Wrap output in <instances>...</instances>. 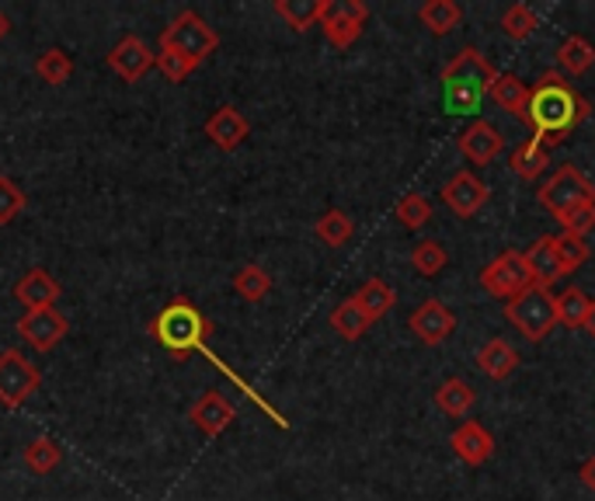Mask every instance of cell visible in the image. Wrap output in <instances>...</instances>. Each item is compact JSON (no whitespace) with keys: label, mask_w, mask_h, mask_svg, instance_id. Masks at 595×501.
Masks as SVG:
<instances>
[{"label":"cell","mask_w":595,"mask_h":501,"mask_svg":"<svg viewBox=\"0 0 595 501\" xmlns=\"http://www.w3.org/2000/svg\"><path fill=\"white\" fill-rule=\"evenodd\" d=\"M592 116L588 98L571 87V80L558 70H543L540 80L529 87V101L522 122L533 129V140L547 150H558L578 126H585Z\"/></svg>","instance_id":"obj_1"},{"label":"cell","mask_w":595,"mask_h":501,"mask_svg":"<svg viewBox=\"0 0 595 501\" xmlns=\"http://www.w3.org/2000/svg\"><path fill=\"white\" fill-rule=\"evenodd\" d=\"M498 70L477 46H463L450 63L439 84H443V105L450 116H477L484 98L491 95Z\"/></svg>","instance_id":"obj_2"},{"label":"cell","mask_w":595,"mask_h":501,"mask_svg":"<svg viewBox=\"0 0 595 501\" xmlns=\"http://www.w3.org/2000/svg\"><path fill=\"white\" fill-rule=\"evenodd\" d=\"M147 335L158 341L174 362H185L198 348L209 345L213 320L188 296H171L167 307L147 324Z\"/></svg>","instance_id":"obj_3"},{"label":"cell","mask_w":595,"mask_h":501,"mask_svg":"<svg viewBox=\"0 0 595 501\" xmlns=\"http://www.w3.org/2000/svg\"><path fill=\"white\" fill-rule=\"evenodd\" d=\"M501 314H505V320H509L526 341H533V345H540L550 331L558 328V303H554V293L543 290V286L522 290L516 299L505 303Z\"/></svg>","instance_id":"obj_4"},{"label":"cell","mask_w":595,"mask_h":501,"mask_svg":"<svg viewBox=\"0 0 595 501\" xmlns=\"http://www.w3.org/2000/svg\"><path fill=\"white\" fill-rule=\"evenodd\" d=\"M158 46H171L178 50L182 56H188L192 63H203L206 56L216 53L219 35L209 29V21L203 14H195L192 8L178 11L171 18V25L158 35Z\"/></svg>","instance_id":"obj_5"},{"label":"cell","mask_w":595,"mask_h":501,"mask_svg":"<svg viewBox=\"0 0 595 501\" xmlns=\"http://www.w3.org/2000/svg\"><path fill=\"white\" fill-rule=\"evenodd\" d=\"M537 203L558 220V216H564L567 209L585 206V203H595V185L585 178L582 167L564 164V167H558V171L550 174V178L540 185Z\"/></svg>","instance_id":"obj_6"},{"label":"cell","mask_w":595,"mask_h":501,"mask_svg":"<svg viewBox=\"0 0 595 501\" xmlns=\"http://www.w3.org/2000/svg\"><path fill=\"white\" fill-rule=\"evenodd\" d=\"M42 386L39 366L21 348H0V407L18 411Z\"/></svg>","instance_id":"obj_7"},{"label":"cell","mask_w":595,"mask_h":501,"mask_svg":"<svg viewBox=\"0 0 595 501\" xmlns=\"http://www.w3.org/2000/svg\"><path fill=\"white\" fill-rule=\"evenodd\" d=\"M477 279H480L484 293L495 296V299H505V303L516 299L522 290L537 286V279H533V272H529L522 251H501L495 261H488V265L480 269Z\"/></svg>","instance_id":"obj_8"},{"label":"cell","mask_w":595,"mask_h":501,"mask_svg":"<svg viewBox=\"0 0 595 501\" xmlns=\"http://www.w3.org/2000/svg\"><path fill=\"white\" fill-rule=\"evenodd\" d=\"M369 8L363 0H327L321 14V32L335 50H351L366 29Z\"/></svg>","instance_id":"obj_9"},{"label":"cell","mask_w":595,"mask_h":501,"mask_svg":"<svg viewBox=\"0 0 595 501\" xmlns=\"http://www.w3.org/2000/svg\"><path fill=\"white\" fill-rule=\"evenodd\" d=\"M14 331L25 338L35 352H53V348L71 335V320H66L56 307L50 311H25L18 317Z\"/></svg>","instance_id":"obj_10"},{"label":"cell","mask_w":595,"mask_h":501,"mask_svg":"<svg viewBox=\"0 0 595 501\" xmlns=\"http://www.w3.org/2000/svg\"><path fill=\"white\" fill-rule=\"evenodd\" d=\"M488 185H484L474 171H456L453 178L439 188V199L446 203V209L453 216H459V220H470V216H477L484 206H488Z\"/></svg>","instance_id":"obj_11"},{"label":"cell","mask_w":595,"mask_h":501,"mask_svg":"<svg viewBox=\"0 0 595 501\" xmlns=\"http://www.w3.org/2000/svg\"><path fill=\"white\" fill-rule=\"evenodd\" d=\"M408 331L422 345L439 348V345H446L450 335L456 331V317H453V311L446 307L443 299L432 296V299L422 303V307H414V314L408 317Z\"/></svg>","instance_id":"obj_12"},{"label":"cell","mask_w":595,"mask_h":501,"mask_svg":"<svg viewBox=\"0 0 595 501\" xmlns=\"http://www.w3.org/2000/svg\"><path fill=\"white\" fill-rule=\"evenodd\" d=\"M153 59H158V53H153L140 35H122L112 46V53L105 56L108 70L122 77L126 84H140V77L153 70Z\"/></svg>","instance_id":"obj_13"},{"label":"cell","mask_w":595,"mask_h":501,"mask_svg":"<svg viewBox=\"0 0 595 501\" xmlns=\"http://www.w3.org/2000/svg\"><path fill=\"white\" fill-rule=\"evenodd\" d=\"M459 154L467 157L477 167H488L491 161H498L505 154V137L498 133V126H491L488 119H474L456 140Z\"/></svg>","instance_id":"obj_14"},{"label":"cell","mask_w":595,"mask_h":501,"mask_svg":"<svg viewBox=\"0 0 595 501\" xmlns=\"http://www.w3.org/2000/svg\"><path fill=\"white\" fill-rule=\"evenodd\" d=\"M203 133H206V140H209L216 150H224V154H234V150L248 140L251 122L245 119V112H240V108H234V105H219L216 112L206 119Z\"/></svg>","instance_id":"obj_15"},{"label":"cell","mask_w":595,"mask_h":501,"mask_svg":"<svg viewBox=\"0 0 595 501\" xmlns=\"http://www.w3.org/2000/svg\"><path fill=\"white\" fill-rule=\"evenodd\" d=\"M188 422L203 435H209V439H216V435H224L237 422V407L230 404V397L219 394V390H206V394L188 407Z\"/></svg>","instance_id":"obj_16"},{"label":"cell","mask_w":595,"mask_h":501,"mask_svg":"<svg viewBox=\"0 0 595 501\" xmlns=\"http://www.w3.org/2000/svg\"><path fill=\"white\" fill-rule=\"evenodd\" d=\"M11 293L25 311H50V307H56V299L63 296V286H60V279L50 269H29L25 275L14 282Z\"/></svg>","instance_id":"obj_17"},{"label":"cell","mask_w":595,"mask_h":501,"mask_svg":"<svg viewBox=\"0 0 595 501\" xmlns=\"http://www.w3.org/2000/svg\"><path fill=\"white\" fill-rule=\"evenodd\" d=\"M450 446L467 467H484L495 456V435L480 422L467 418V422H459V428L450 435Z\"/></svg>","instance_id":"obj_18"},{"label":"cell","mask_w":595,"mask_h":501,"mask_svg":"<svg viewBox=\"0 0 595 501\" xmlns=\"http://www.w3.org/2000/svg\"><path fill=\"white\" fill-rule=\"evenodd\" d=\"M522 254H526L529 272H533V279H537V286L550 290L558 279H564V272H561V258H558V241H554V237H550V233L537 237V241L529 244V251H522Z\"/></svg>","instance_id":"obj_19"},{"label":"cell","mask_w":595,"mask_h":501,"mask_svg":"<svg viewBox=\"0 0 595 501\" xmlns=\"http://www.w3.org/2000/svg\"><path fill=\"white\" fill-rule=\"evenodd\" d=\"M516 366H519V352L516 348L505 341V338H491V341H484L480 345V352H477V369L488 380L501 383V380H509L516 373Z\"/></svg>","instance_id":"obj_20"},{"label":"cell","mask_w":595,"mask_h":501,"mask_svg":"<svg viewBox=\"0 0 595 501\" xmlns=\"http://www.w3.org/2000/svg\"><path fill=\"white\" fill-rule=\"evenodd\" d=\"M558 74L571 77H582L595 67V46L585 35H564V42L558 46Z\"/></svg>","instance_id":"obj_21"},{"label":"cell","mask_w":595,"mask_h":501,"mask_svg":"<svg viewBox=\"0 0 595 501\" xmlns=\"http://www.w3.org/2000/svg\"><path fill=\"white\" fill-rule=\"evenodd\" d=\"M474 404H477V390L459 377L443 380L435 390V407L450 418H467Z\"/></svg>","instance_id":"obj_22"},{"label":"cell","mask_w":595,"mask_h":501,"mask_svg":"<svg viewBox=\"0 0 595 501\" xmlns=\"http://www.w3.org/2000/svg\"><path fill=\"white\" fill-rule=\"evenodd\" d=\"M351 299L359 303V307H363V314H366L372 324H377L380 317H387V314L397 307V293L387 286L383 279H366L363 286H359L356 293H351Z\"/></svg>","instance_id":"obj_23"},{"label":"cell","mask_w":595,"mask_h":501,"mask_svg":"<svg viewBox=\"0 0 595 501\" xmlns=\"http://www.w3.org/2000/svg\"><path fill=\"white\" fill-rule=\"evenodd\" d=\"M418 21H422V29H429L432 35H450L453 29H459L463 21V8L456 0H425L422 8H418Z\"/></svg>","instance_id":"obj_24"},{"label":"cell","mask_w":595,"mask_h":501,"mask_svg":"<svg viewBox=\"0 0 595 501\" xmlns=\"http://www.w3.org/2000/svg\"><path fill=\"white\" fill-rule=\"evenodd\" d=\"M547 167H550V150L540 146L537 140L519 143L509 154V171L516 174V178H522V182H537Z\"/></svg>","instance_id":"obj_25"},{"label":"cell","mask_w":595,"mask_h":501,"mask_svg":"<svg viewBox=\"0 0 595 501\" xmlns=\"http://www.w3.org/2000/svg\"><path fill=\"white\" fill-rule=\"evenodd\" d=\"M327 0H275L272 11L290 25L293 32H311L314 25H321Z\"/></svg>","instance_id":"obj_26"},{"label":"cell","mask_w":595,"mask_h":501,"mask_svg":"<svg viewBox=\"0 0 595 501\" xmlns=\"http://www.w3.org/2000/svg\"><path fill=\"white\" fill-rule=\"evenodd\" d=\"M501 112H509L516 119H522L526 112V101H529V84H522L516 74H498L491 84V95H488Z\"/></svg>","instance_id":"obj_27"},{"label":"cell","mask_w":595,"mask_h":501,"mask_svg":"<svg viewBox=\"0 0 595 501\" xmlns=\"http://www.w3.org/2000/svg\"><path fill=\"white\" fill-rule=\"evenodd\" d=\"M331 328H335V335H342L345 341H359L369 328H372V320L363 314V307L356 299H342L335 311H331Z\"/></svg>","instance_id":"obj_28"},{"label":"cell","mask_w":595,"mask_h":501,"mask_svg":"<svg viewBox=\"0 0 595 501\" xmlns=\"http://www.w3.org/2000/svg\"><path fill=\"white\" fill-rule=\"evenodd\" d=\"M21 460H25V467L39 477L53 473L60 464H63V449L56 439H50V435H35V439L21 449Z\"/></svg>","instance_id":"obj_29"},{"label":"cell","mask_w":595,"mask_h":501,"mask_svg":"<svg viewBox=\"0 0 595 501\" xmlns=\"http://www.w3.org/2000/svg\"><path fill=\"white\" fill-rule=\"evenodd\" d=\"M554 303H558V324H564L567 331H582L585 314L592 307V296L582 286H567L564 293L554 296Z\"/></svg>","instance_id":"obj_30"},{"label":"cell","mask_w":595,"mask_h":501,"mask_svg":"<svg viewBox=\"0 0 595 501\" xmlns=\"http://www.w3.org/2000/svg\"><path fill=\"white\" fill-rule=\"evenodd\" d=\"M314 233H317V241L327 244V248H345L351 241V233H356V224H351L348 213L327 209L321 220L314 224Z\"/></svg>","instance_id":"obj_31"},{"label":"cell","mask_w":595,"mask_h":501,"mask_svg":"<svg viewBox=\"0 0 595 501\" xmlns=\"http://www.w3.org/2000/svg\"><path fill=\"white\" fill-rule=\"evenodd\" d=\"M234 293L245 303H261L264 296L272 293V275L251 261V265H245L234 275Z\"/></svg>","instance_id":"obj_32"},{"label":"cell","mask_w":595,"mask_h":501,"mask_svg":"<svg viewBox=\"0 0 595 501\" xmlns=\"http://www.w3.org/2000/svg\"><path fill=\"white\" fill-rule=\"evenodd\" d=\"M540 29V14L522 4V0H516L512 8H505L501 14V32L509 35L512 42H526V39H533V32Z\"/></svg>","instance_id":"obj_33"},{"label":"cell","mask_w":595,"mask_h":501,"mask_svg":"<svg viewBox=\"0 0 595 501\" xmlns=\"http://www.w3.org/2000/svg\"><path fill=\"white\" fill-rule=\"evenodd\" d=\"M35 77L42 84H50V87H63L66 80L74 77V59L66 56L63 50H46L35 59Z\"/></svg>","instance_id":"obj_34"},{"label":"cell","mask_w":595,"mask_h":501,"mask_svg":"<svg viewBox=\"0 0 595 501\" xmlns=\"http://www.w3.org/2000/svg\"><path fill=\"white\" fill-rule=\"evenodd\" d=\"M411 265H414L418 275L435 279L439 272L450 265V251L439 244V241H418V244L411 248Z\"/></svg>","instance_id":"obj_35"},{"label":"cell","mask_w":595,"mask_h":501,"mask_svg":"<svg viewBox=\"0 0 595 501\" xmlns=\"http://www.w3.org/2000/svg\"><path fill=\"white\" fill-rule=\"evenodd\" d=\"M393 216H397V224H401V227H408V230H422V227L432 220V203L425 199V195L411 192V195H404L401 203H397Z\"/></svg>","instance_id":"obj_36"},{"label":"cell","mask_w":595,"mask_h":501,"mask_svg":"<svg viewBox=\"0 0 595 501\" xmlns=\"http://www.w3.org/2000/svg\"><path fill=\"white\" fill-rule=\"evenodd\" d=\"M554 241H558V258H561V272H564V279H567L571 272H578V269L585 265V261L592 258V248H588L585 237L558 233Z\"/></svg>","instance_id":"obj_37"},{"label":"cell","mask_w":595,"mask_h":501,"mask_svg":"<svg viewBox=\"0 0 595 501\" xmlns=\"http://www.w3.org/2000/svg\"><path fill=\"white\" fill-rule=\"evenodd\" d=\"M29 206V195L21 192V185L11 178V174H0V227L14 224Z\"/></svg>","instance_id":"obj_38"},{"label":"cell","mask_w":595,"mask_h":501,"mask_svg":"<svg viewBox=\"0 0 595 501\" xmlns=\"http://www.w3.org/2000/svg\"><path fill=\"white\" fill-rule=\"evenodd\" d=\"M153 70H161L171 84H182L185 77H192V74L198 70V63H192V59L182 56L178 50L161 46V50H158V59H153Z\"/></svg>","instance_id":"obj_39"},{"label":"cell","mask_w":595,"mask_h":501,"mask_svg":"<svg viewBox=\"0 0 595 501\" xmlns=\"http://www.w3.org/2000/svg\"><path fill=\"white\" fill-rule=\"evenodd\" d=\"M558 224H561V233L588 237V233L595 230V203H585V206L567 209L564 216H558Z\"/></svg>","instance_id":"obj_40"},{"label":"cell","mask_w":595,"mask_h":501,"mask_svg":"<svg viewBox=\"0 0 595 501\" xmlns=\"http://www.w3.org/2000/svg\"><path fill=\"white\" fill-rule=\"evenodd\" d=\"M578 477H582V484H585L588 491H595V456H588V460L578 467Z\"/></svg>","instance_id":"obj_41"},{"label":"cell","mask_w":595,"mask_h":501,"mask_svg":"<svg viewBox=\"0 0 595 501\" xmlns=\"http://www.w3.org/2000/svg\"><path fill=\"white\" fill-rule=\"evenodd\" d=\"M582 331L595 341V299H592V307H588V314H585V324H582Z\"/></svg>","instance_id":"obj_42"},{"label":"cell","mask_w":595,"mask_h":501,"mask_svg":"<svg viewBox=\"0 0 595 501\" xmlns=\"http://www.w3.org/2000/svg\"><path fill=\"white\" fill-rule=\"evenodd\" d=\"M11 35V18L4 14V11H0V42H4Z\"/></svg>","instance_id":"obj_43"}]
</instances>
